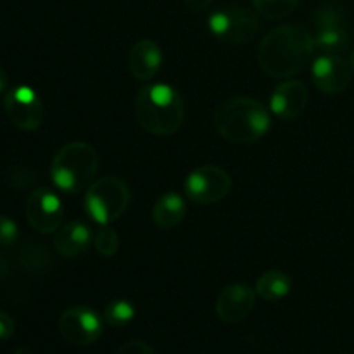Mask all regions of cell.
Masks as SVG:
<instances>
[{"instance_id": "6da1fadb", "label": "cell", "mask_w": 354, "mask_h": 354, "mask_svg": "<svg viewBox=\"0 0 354 354\" xmlns=\"http://www.w3.org/2000/svg\"><path fill=\"white\" fill-rule=\"evenodd\" d=\"M315 50L313 35L301 24H282L263 38L259 66L272 78L286 80L303 71Z\"/></svg>"}, {"instance_id": "7a4b0ae2", "label": "cell", "mask_w": 354, "mask_h": 354, "mask_svg": "<svg viewBox=\"0 0 354 354\" xmlns=\"http://www.w3.org/2000/svg\"><path fill=\"white\" fill-rule=\"evenodd\" d=\"M135 116L145 131L168 137L185 121V104L173 86L165 83L144 86L135 99Z\"/></svg>"}, {"instance_id": "3957f363", "label": "cell", "mask_w": 354, "mask_h": 354, "mask_svg": "<svg viewBox=\"0 0 354 354\" xmlns=\"http://www.w3.org/2000/svg\"><path fill=\"white\" fill-rule=\"evenodd\" d=\"M213 124L218 133L235 144H251L272 127L268 109L251 97H234L216 107Z\"/></svg>"}, {"instance_id": "277c9868", "label": "cell", "mask_w": 354, "mask_h": 354, "mask_svg": "<svg viewBox=\"0 0 354 354\" xmlns=\"http://www.w3.org/2000/svg\"><path fill=\"white\" fill-rule=\"evenodd\" d=\"M99 169L97 151L86 142L62 145L52 159L50 178L62 192L76 194L85 189Z\"/></svg>"}, {"instance_id": "5b68a950", "label": "cell", "mask_w": 354, "mask_h": 354, "mask_svg": "<svg viewBox=\"0 0 354 354\" xmlns=\"http://www.w3.org/2000/svg\"><path fill=\"white\" fill-rule=\"evenodd\" d=\"M130 204V189L118 176H104L88 187L85 194V211L99 225L116 221Z\"/></svg>"}, {"instance_id": "8992f818", "label": "cell", "mask_w": 354, "mask_h": 354, "mask_svg": "<svg viewBox=\"0 0 354 354\" xmlns=\"http://www.w3.org/2000/svg\"><path fill=\"white\" fill-rule=\"evenodd\" d=\"M209 30L220 41L241 45L252 40L259 31V19L252 10L241 6H227L209 16Z\"/></svg>"}, {"instance_id": "52a82bcc", "label": "cell", "mask_w": 354, "mask_h": 354, "mask_svg": "<svg viewBox=\"0 0 354 354\" xmlns=\"http://www.w3.org/2000/svg\"><path fill=\"white\" fill-rule=\"evenodd\" d=\"M232 190V176L223 168L204 165L194 169L185 180V194L196 204H214Z\"/></svg>"}, {"instance_id": "ba28073f", "label": "cell", "mask_w": 354, "mask_h": 354, "mask_svg": "<svg viewBox=\"0 0 354 354\" xmlns=\"http://www.w3.org/2000/svg\"><path fill=\"white\" fill-rule=\"evenodd\" d=\"M3 111L10 123L23 131H33L44 121V104L30 86H16L3 97Z\"/></svg>"}, {"instance_id": "9c48e42d", "label": "cell", "mask_w": 354, "mask_h": 354, "mask_svg": "<svg viewBox=\"0 0 354 354\" xmlns=\"http://www.w3.org/2000/svg\"><path fill=\"white\" fill-rule=\"evenodd\" d=\"M106 322L86 306H73L59 318V330L75 346H90L100 339Z\"/></svg>"}, {"instance_id": "30bf717a", "label": "cell", "mask_w": 354, "mask_h": 354, "mask_svg": "<svg viewBox=\"0 0 354 354\" xmlns=\"http://www.w3.org/2000/svg\"><path fill=\"white\" fill-rule=\"evenodd\" d=\"M26 218L30 227L38 234H54L62 227L64 207L52 190L37 189L28 196Z\"/></svg>"}, {"instance_id": "8fae6325", "label": "cell", "mask_w": 354, "mask_h": 354, "mask_svg": "<svg viewBox=\"0 0 354 354\" xmlns=\"http://www.w3.org/2000/svg\"><path fill=\"white\" fill-rule=\"evenodd\" d=\"M311 78L320 92L335 95L344 92L351 83V66L339 54L324 52L311 64Z\"/></svg>"}, {"instance_id": "7c38bea8", "label": "cell", "mask_w": 354, "mask_h": 354, "mask_svg": "<svg viewBox=\"0 0 354 354\" xmlns=\"http://www.w3.org/2000/svg\"><path fill=\"white\" fill-rule=\"evenodd\" d=\"M256 304V290L248 283H232L220 292L216 299V315L223 324L234 325L251 315Z\"/></svg>"}, {"instance_id": "4fadbf2b", "label": "cell", "mask_w": 354, "mask_h": 354, "mask_svg": "<svg viewBox=\"0 0 354 354\" xmlns=\"http://www.w3.org/2000/svg\"><path fill=\"white\" fill-rule=\"evenodd\" d=\"M310 100L306 83L299 80H286L275 86L270 97V109L279 120L292 121L304 113Z\"/></svg>"}, {"instance_id": "5bb4252c", "label": "cell", "mask_w": 354, "mask_h": 354, "mask_svg": "<svg viewBox=\"0 0 354 354\" xmlns=\"http://www.w3.org/2000/svg\"><path fill=\"white\" fill-rule=\"evenodd\" d=\"M162 64V52L159 45L152 40H140L130 48L128 68L131 76L138 82H149L159 73Z\"/></svg>"}, {"instance_id": "9a60e30c", "label": "cell", "mask_w": 354, "mask_h": 354, "mask_svg": "<svg viewBox=\"0 0 354 354\" xmlns=\"http://www.w3.org/2000/svg\"><path fill=\"white\" fill-rule=\"evenodd\" d=\"M93 242L92 232L86 227L83 221H68L62 225L54 237V249L55 252L62 256V258H78L82 256L90 244Z\"/></svg>"}, {"instance_id": "2e32d148", "label": "cell", "mask_w": 354, "mask_h": 354, "mask_svg": "<svg viewBox=\"0 0 354 354\" xmlns=\"http://www.w3.org/2000/svg\"><path fill=\"white\" fill-rule=\"evenodd\" d=\"M187 216V204L182 196L175 192L165 194L152 207V220L161 230H173Z\"/></svg>"}, {"instance_id": "e0dca14e", "label": "cell", "mask_w": 354, "mask_h": 354, "mask_svg": "<svg viewBox=\"0 0 354 354\" xmlns=\"http://www.w3.org/2000/svg\"><path fill=\"white\" fill-rule=\"evenodd\" d=\"M290 287H292V280L287 273L280 272V270H268L256 280L254 290L258 297L268 301V303H275V301L283 299L290 292Z\"/></svg>"}, {"instance_id": "ac0fdd59", "label": "cell", "mask_w": 354, "mask_h": 354, "mask_svg": "<svg viewBox=\"0 0 354 354\" xmlns=\"http://www.w3.org/2000/svg\"><path fill=\"white\" fill-rule=\"evenodd\" d=\"M315 47L320 48L327 54H341L348 47V31L342 24L337 26H324L317 28V35H313Z\"/></svg>"}, {"instance_id": "d6986e66", "label": "cell", "mask_w": 354, "mask_h": 354, "mask_svg": "<svg viewBox=\"0 0 354 354\" xmlns=\"http://www.w3.org/2000/svg\"><path fill=\"white\" fill-rule=\"evenodd\" d=\"M19 263L26 272L30 273H45L52 266L50 252L44 248V244L31 242L19 251Z\"/></svg>"}, {"instance_id": "ffe728a7", "label": "cell", "mask_w": 354, "mask_h": 354, "mask_svg": "<svg viewBox=\"0 0 354 354\" xmlns=\"http://www.w3.org/2000/svg\"><path fill=\"white\" fill-rule=\"evenodd\" d=\"M301 0H252L256 12L266 19H283L296 10Z\"/></svg>"}, {"instance_id": "44dd1931", "label": "cell", "mask_w": 354, "mask_h": 354, "mask_svg": "<svg viewBox=\"0 0 354 354\" xmlns=\"http://www.w3.org/2000/svg\"><path fill=\"white\" fill-rule=\"evenodd\" d=\"M135 318V306L127 299H114L104 310V322L114 328L124 327Z\"/></svg>"}, {"instance_id": "7402d4cb", "label": "cell", "mask_w": 354, "mask_h": 354, "mask_svg": "<svg viewBox=\"0 0 354 354\" xmlns=\"http://www.w3.org/2000/svg\"><path fill=\"white\" fill-rule=\"evenodd\" d=\"M92 244L95 245V251L99 252L100 256L111 258V256L116 254L118 249H120V235H118V232L114 230V228L102 225V228L93 235Z\"/></svg>"}, {"instance_id": "603a6c76", "label": "cell", "mask_w": 354, "mask_h": 354, "mask_svg": "<svg viewBox=\"0 0 354 354\" xmlns=\"http://www.w3.org/2000/svg\"><path fill=\"white\" fill-rule=\"evenodd\" d=\"M17 225L9 216L0 214V248L14 244L17 239Z\"/></svg>"}, {"instance_id": "cb8c5ba5", "label": "cell", "mask_w": 354, "mask_h": 354, "mask_svg": "<svg viewBox=\"0 0 354 354\" xmlns=\"http://www.w3.org/2000/svg\"><path fill=\"white\" fill-rule=\"evenodd\" d=\"M116 354H156L154 349L142 341H130L121 346Z\"/></svg>"}, {"instance_id": "d4e9b609", "label": "cell", "mask_w": 354, "mask_h": 354, "mask_svg": "<svg viewBox=\"0 0 354 354\" xmlns=\"http://www.w3.org/2000/svg\"><path fill=\"white\" fill-rule=\"evenodd\" d=\"M14 330H16L14 320L6 313V311L0 310V341H6V339L12 337Z\"/></svg>"}, {"instance_id": "484cf974", "label": "cell", "mask_w": 354, "mask_h": 354, "mask_svg": "<svg viewBox=\"0 0 354 354\" xmlns=\"http://www.w3.org/2000/svg\"><path fill=\"white\" fill-rule=\"evenodd\" d=\"M183 2H185V6L189 7L190 10H194V12H204L206 9H209L213 0H183Z\"/></svg>"}, {"instance_id": "4316f807", "label": "cell", "mask_w": 354, "mask_h": 354, "mask_svg": "<svg viewBox=\"0 0 354 354\" xmlns=\"http://www.w3.org/2000/svg\"><path fill=\"white\" fill-rule=\"evenodd\" d=\"M7 90V75L2 68H0V93H3Z\"/></svg>"}, {"instance_id": "83f0119b", "label": "cell", "mask_w": 354, "mask_h": 354, "mask_svg": "<svg viewBox=\"0 0 354 354\" xmlns=\"http://www.w3.org/2000/svg\"><path fill=\"white\" fill-rule=\"evenodd\" d=\"M7 273H9V265H7V261L3 256H0V277L7 275Z\"/></svg>"}, {"instance_id": "f1b7e54d", "label": "cell", "mask_w": 354, "mask_h": 354, "mask_svg": "<svg viewBox=\"0 0 354 354\" xmlns=\"http://www.w3.org/2000/svg\"><path fill=\"white\" fill-rule=\"evenodd\" d=\"M16 354H31V353H30V349L19 348V349H17V351H16Z\"/></svg>"}, {"instance_id": "f546056e", "label": "cell", "mask_w": 354, "mask_h": 354, "mask_svg": "<svg viewBox=\"0 0 354 354\" xmlns=\"http://www.w3.org/2000/svg\"><path fill=\"white\" fill-rule=\"evenodd\" d=\"M349 66H351V71H354V52L351 55V61H349Z\"/></svg>"}]
</instances>
